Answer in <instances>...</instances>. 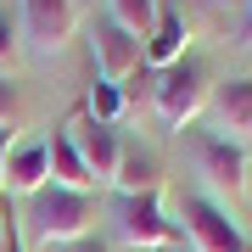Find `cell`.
<instances>
[{"label":"cell","instance_id":"obj_1","mask_svg":"<svg viewBox=\"0 0 252 252\" xmlns=\"http://www.w3.org/2000/svg\"><path fill=\"white\" fill-rule=\"evenodd\" d=\"M95 224V202L90 190H67V185H45L34 196V235L45 247H73L84 241Z\"/></svg>","mask_w":252,"mask_h":252},{"label":"cell","instance_id":"obj_2","mask_svg":"<svg viewBox=\"0 0 252 252\" xmlns=\"http://www.w3.org/2000/svg\"><path fill=\"white\" fill-rule=\"evenodd\" d=\"M152 107L162 118V129H174V135H185L190 118L207 107V67L202 62H174L157 73V90H152Z\"/></svg>","mask_w":252,"mask_h":252},{"label":"cell","instance_id":"obj_3","mask_svg":"<svg viewBox=\"0 0 252 252\" xmlns=\"http://www.w3.org/2000/svg\"><path fill=\"white\" fill-rule=\"evenodd\" d=\"M118 235H124L129 252H168L180 241V224L162 213L157 190H146V196H124V207H118Z\"/></svg>","mask_w":252,"mask_h":252},{"label":"cell","instance_id":"obj_4","mask_svg":"<svg viewBox=\"0 0 252 252\" xmlns=\"http://www.w3.org/2000/svg\"><path fill=\"white\" fill-rule=\"evenodd\" d=\"M180 219H185L190 252H252L247 235H241V224H235L213 196H185L180 202Z\"/></svg>","mask_w":252,"mask_h":252},{"label":"cell","instance_id":"obj_5","mask_svg":"<svg viewBox=\"0 0 252 252\" xmlns=\"http://www.w3.org/2000/svg\"><path fill=\"white\" fill-rule=\"evenodd\" d=\"M90 51H95V67H101V79H107V84H124L129 73L146 62V45H140L135 34H124L112 17H101V23L90 28Z\"/></svg>","mask_w":252,"mask_h":252},{"label":"cell","instance_id":"obj_6","mask_svg":"<svg viewBox=\"0 0 252 252\" xmlns=\"http://www.w3.org/2000/svg\"><path fill=\"white\" fill-rule=\"evenodd\" d=\"M23 23H28L34 51L56 56V51H67L73 28H79V11H73V0H23Z\"/></svg>","mask_w":252,"mask_h":252},{"label":"cell","instance_id":"obj_7","mask_svg":"<svg viewBox=\"0 0 252 252\" xmlns=\"http://www.w3.org/2000/svg\"><path fill=\"white\" fill-rule=\"evenodd\" d=\"M67 135H73V146H79L84 168L95 174V185L118 174V157H124V140H118V129H112V124H95V118H73V124H67Z\"/></svg>","mask_w":252,"mask_h":252},{"label":"cell","instance_id":"obj_8","mask_svg":"<svg viewBox=\"0 0 252 252\" xmlns=\"http://www.w3.org/2000/svg\"><path fill=\"white\" fill-rule=\"evenodd\" d=\"M190 146H196V162H202V174L213 185H224L230 196L247 190V157H241V146H235L230 135H196Z\"/></svg>","mask_w":252,"mask_h":252},{"label":"cell","instance_id":"obj_9","mask_svg":"<svg viewBox=\"0 0 252 252\" xmlns=\"http://www.w3.org/2000/svg\"><path fill=\"white\" fill-rule=\"evenodd\" d=\"M45 185H51V146H45V140L11 146V157H6V190H17V196H39Z\"/></svg>","mask_w":252,"mask_h":252},{"label":"cell","instance_id":"obj_10","mask_svg":"<svg viewBox=\"0 0 252 252\" xmlns=\"http://www.w3.org/2000/svg\"><path fill=\"white\" fill-rule=\"evenodd\" d=\"M207 101H213V118L230 129V140L252 135V79H224Z\"/></svg>","mask_w":252,"mask_h":252},{"label":"cell","instance_id":"obj_11","mask_svg":"<svg viewBox=\"0 0 252 252\" xmlns=\"http://www.w3.org/2000/svg\"><path fill=\"white\" fill-rule=\"evenodd\" d=\"M185 45H190L185 17H180V11H157V28H152V39H146V62L162 73V67L185 62Z\"/></svg>","mask_w":252,"mask_h":252},{"label":"cell","instance_id":"obj_12","mask_svg":"<svg viewBox=\"0 0 252 252\" xmlns=\"http://www.w3.org/2000/svg\"><path fill=\"white\" fill-rule=\"evenodd\" d=\"M45 146H51V185H67V190H90V185H95V174L84 168V157H79V146H73L67 124L56 129Z\"/></svg>","mask_w":252,"mask_h":252},{"label":"cell","instance_id":"obj_13","mask_svg":"<svg viewBox=\"0 0 252 252\" xmlns=\"http://www.w3.org/2000/svg\"><path fill=\"white\" fill-rule=\"evenodd\" d=\"M112 185L124 190V196H146V190H157V185H162V162H157L152 152H140V146H124Z\"/></svg>","mask_w":252,"mask_h":252},{"label":"cell","instance_id":"obj_14","mask_svg":"<svg viewBox=\"0 0 252 252\" xmlns=\"http://www.w3.org/2000/svg\"><path fill=\"white\" fill-rule=\"evenodd\" d=\"M107 17L124 28V34H135L140 45H146V39H152V28H157V0H112Z\"/></svg>","mask_w":252,"mask_h":252},{"label":"cell","instance_id":"obj_15","mask_svg":"<svg viewBox=\"0 0 252 252\" xmlns=\"http://www.w3.org/2000/svg\"><path fill=\"white\" fill-rule=\"evenodd\" d=\"M84 118H95V124H118V118H124V84L95 79L90 95H84Z\"/></svg>","mask_w":252,"mask_h":252},{"label":"cell","instance_id":"obj_16","mask_svg":"<svg viewBox=\"0 0 252 252\" xmlns=\"http://www.w3.org/2000/svg\"><path fill=\"white\" fill-rule=\"evenodd\" d=\"M23 90L11 73H0V135H23Z\"/></svg>","mask_w":252,"mask_h":252},{"label":"cell","instance_id":"obj_17","mask_svg":"<svg viewBox=\"0 0 252 252\" xmlns=\"http://www.w3.org/2000/svg\"><path fill=\"white\" fill-rule=\"evenodd\" d=\"M17 67V17L11 11H0V73Z\"/></svg>","mask_w":252,"mask_h":252},{"label":"cell","instance_id":"obj_18","mask_svg":"<svg viewBox=\"0 0 252 252\" xmlns=\"http://www.w3.org/2000/svg\"><path fill=\"white\" fill-rule=\"evenodd\" d=\"M0 224H6V241H0V252H23V235H17V213H11V202L0 207Z\"/></svg>","mask_w":252,"mask_h":252},{"label":"cell","instance_id":"obj_19","mask_svg":"<svg viewBox=\"0 0 252 252\" xmlns=\"http://www.w3.org/2000/svg\"><path fill=\"white\" fill-rule=\"evenodd\" d=\"M62 252H107V241H101V235H84V241H73V247H62Z\"/></svg>","mask_w":252,"mask_h":252},{"label":"cell","instance_id":"obj_20","mask_svg":"<svg viewBox=\"0 0 252 252\" xmlns=\"http://www.w3.org/2000/svg\"><path fill=\"white\" fill-rule=\"evenodd\" d=\"M11 146H17V135H0V190H6V157H11Z\"/></svg>","mask_w":252,"mask_h":252},{"label":"cell","instance_id":"obj_21","mask_svg":"<svg viewBox=\"0 0 252 252\" xmlns=\"http://www.w3.org/2000/svg\"><path fill=\"white\" fill-rule=\"evenodd\" d=\"M235 45H252V0H247V23H241V39Z\"/></svg>","mask_w":252,"mask_h":252},{"label":"cell","instance_id":"obj_22","mask_svg":"<svg viewBox=\"0 0 252 252\" xmlns=\"http://www.w3.org/2000/svg\"><path fill=\"white\" fill-rule=\"evenodd\" d=\"M168 252H190V247H168Z\"/></svg>","mask_w":252,"mask_h":252},{"label":"cell","instance_id":"obj_23","mask_svg":"<svg viewBox=\"0 0 252 252\" xmlns=\"http://www.w3.org/2000/svg\"><path fill=\"white\" fill-rule=\"evenodd\" d=\"M0 241H6V224H0Z\"/></svg>","mask_w":252,"mask_h":252},{"label":"cell","instance_id":"obj_24","mask_svg":"<svg viewBox=\"0 0 252 252\" xmlns=\"http://www.w3.org/2000/svg\"><path fill=\"white\" fill-rule=\"evenodd\" d=\"M124 252H129V247H124Z\"/></svg>","mask_w":252,"mask_h":252}]
</instances>
